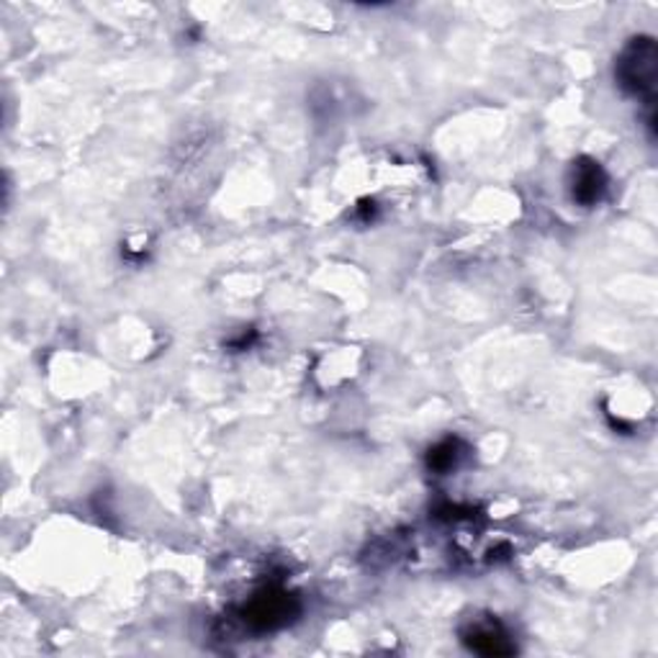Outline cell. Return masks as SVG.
I'll use <instances>...</instances> for the list:
<instances>
[{
    "label": "cell",
    "mask_w": 658,
    "mask_h": 658,
    "mask_svg": "<svg viewBox=\"0 0 658 658\" xmlns=\"http://www.w3.org/2000/svg\"><path fill=\"white\" fill-rule=\"evenodd\" d=\"M463 451H466V447H463L458 438H447V440H443V443H438L435 447H430L428 468L435 470V474H440V476L451 474V470L458 468L463 455H466Z\"/></svg>",
    "instance_id": "cell-5"
},
{
    "label": "cell",
    "mask_w": 658,
    "mask_h": 658,
    "mask_svg": "<svg viewBox=\"0 0 658 658\" xmlns=\"http://www.w3.org/2000/svg\"><path fill=\"white\" fill-rule=\"evenodd\" d=\"M463 643L481 656H512L518 654V646L497 620H476L463 631Z\"/></svg>",
    "instance_id": "cell-4"
},
{
    "label": "cell",
    "mask_w": 658,
    "mask_h": 658,
    "mask_svg": "<svg viewBox=\"0 0 658 658\" xmlns=\"http://www.w3.org/2000/svg\"><path fill=\"white\" fill-rule=\"evenodd\" d=\"M656 63H658V52L654 39H648V36L633 39L623 49V55L617 57V65H615L617 86L623 88L625 93L638 95V99H650L656 88Z\"/></svg>",
    "instance_id": "cell-1"
},
{
    "label": "cell",
    "mask_w": 658,
    "mask_h": 658,
    "mask_svg": "<svg viewBox=\"0 0 658 658\" xmlns=\"http://www.w3.org/2000/svg\"><path fill=\"white\" fill-rule=\"evenodd\" d=\"M568 185H571V198L576 204L592 208L608 193V173L592 157H579L571 168V181H568Z\"/></svg>",
    "instance_id": "cell-3"
},
{
    "label": "cell",
    "mask_w": 658,
    "mask_h": 658,
    "mask_svg": "<svg viewBox=\"0 0 658 658\" xmlns=\"http://www.w3.org/2000/svg\"><path fill=\"white\" fill-rule=\"evenodd\" d=\"M296 615H298L296 597L275 587L258 592L242 610H239L242 623L250 625L252 631L258 633L279 631V627L294 623Z\"/></svg>",
    "instance_id": "cell-2"
}]
</instances>
